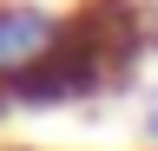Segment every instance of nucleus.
<instances>
[{
    "label": "nucleus",
    "mask_w": 158,
    "mask_h": 151,
    "mask_svg": "<svg viewBox=\"0 0 158 151\" xmlns=\"http://www.w3.org/2000/svg\"><path fill=\"white\" fill-rule=\"evenodd\" d=\"M66 33V13L33 0H0V85H13L27 66H40Z\"/></svg>",
    "instance_id": "obj_2"
},
{
    "label": "nucleus",
    "mask_w": 158,
    "mask_h": 151,
    "mask_svg": "<svg viewBox=\"0 0 158 151\" xmlns=\"http://www.w3.org/2000/svg\"><path fill=\"white\" fill-rule=\"evenodd\" d=\"M145 138H152V145H158V105H152V118H145Z\"/></svg>",
    "instance_id": "obj_3"
},
{
    "label": "nucleus",
    "mask_w": 158,
    "mask_h": 151,
    "mask_svg": "<svg viewBox=\"0 0 158 151\" xmlns=\"http://www.w3.org/2000/svg\"><path fill=\"white\" fill-rule=\"evenodd\" d=\"M0 112H7V92H0Z\"/></svg>",
    "instance_id": "obj_4"
},
{
    "label": "nucleus",
    "mask_w": 158,
    "mask_h": 151,
    "mask_svg": "<svg viewBox=\"0 0 158 151\" xmlns=\"http://www.w3.org/2000/svg\"><path fill=\"white\" fill-rule=\"evenodd\" d=\"M0 92H7V105H73V99H86V92H112V66H106V53L66 20L59 46L40 66H27L13 85H0Z\"/></svg>",
    "instance_id": "obj_1"
}]
</instances>
